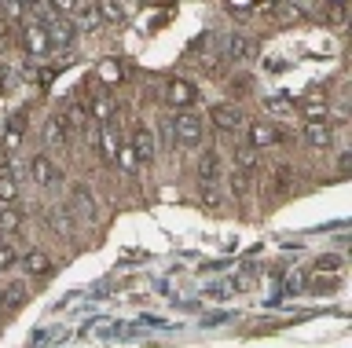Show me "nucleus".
<instances>
[{
    "label": "nucleus",
    "mask_w": 352,
    "mask_h": 348,
    "mask_svg": "<svg viewBox=\"0 0 352 348\" xmlns=\"http://www.w3.org/2000/svg\"><path fill=\"white\" fill-rule=\"evenodd\" d=\"M338 169H341V176H345V172L352 169V154H341V161H338Z\"/></svg>",
    "instance_id": "nucleus-40"
},
{
    "label": "nucleus",
    "mask_w": 352,
    "mask_h": 348,
    "mask_svg": "<svg viewBox=\"0 0 352 348\" xmlns=\"http://www.w3.org/2000/svg\"><path fill=\"white\" fill-rule=\"evenodd\" d=\"M327 4H345V0H327Z\"/></svg>",
    "instance_id": "nucleus-42"
},
{
    "label": "nucleus",
    "mask_w": 352,
    "mask_h": 348,
    "mask_svg": "<svg viewBox=\"0 0 352 348\" xmlns=\"http://www.w3.org/2000/svg\"><path fill=\"white\" fill-rule=\"evenodd\" d=\"M257 147H250V143H242V147H235V165L242 169V172H253L257 169Z\"/></svg>",
    "instance_id": "nucleus-21"
},
{
    "label": "nucleus",
    "mask_w": 352,
    "mask_h": 348,
    "mask_svg": "<svg viewBox=\"0 0 352 348\" xmlns=\"http://www.w3.org/2000/svg\"><path fill=\"white\" fill-rule=\"evenodd\" d=\"M15 260H19V253H15V246H11V242H0V271L15 268Z\"/></svg>",
    "instance_id": "nucleus-31"
},
{
    "label": "nucleus",
    "mask_w": 352,
    "mask_h": 348,
    "mask_svg": "<svg viewBox=\"0 0 352 348\" xmlns=\"http://www.w3.org/2000/svg\"><path fill=\"white\" fill-rule=\"evenodd\" d=\"M22 227V209H15V202H4V209H0V231L15 235Z\"/></svg>",
    "instance_id": "nucleus-20"
},
{
    "label": "nucleus",
    "mask_w": 352,
    "mask_h": 348,
    "mask_svg": "<svg viewBox=\"0 0 352 348\" xmlns=\"http://www.w3.org/2000/svg\"><path fill=\"white\" fill-rule=\"evenodd\" d=\"M327 19H330V23H334V26H341V23H345V4H330Z\"/></svg>",
    "instance_id": "nucleus-35"
},
{
    "label": "nucleus",
    "mask_w": 352,
    "mask_h": 348,
    "mask_svg": "<svg viewBox=\"0 0 352 348\" xmlns=\"http://www.w3.org/2000/svg\"><path fill=\"white\" fill-rule=\"evenodd\" d=\"M59 114H63V121L70 125V128H85V132L92 128V114L85 111V103H74V100H70V103H63Z\"/></svg>",
    "instance_id": "nucleus-14"
},
{
    "label": "nucleus",
    "mask_w": 352,
    "mask_h": 348,
    "mask_svg": "<svg viewBox=\"0 0 352 348\" xmlns=\"http://www.w3.org/2000/svg\"><path fill=\"white\" fill-rule=\"evenodd\" d=\"M55 4V12H63V15H70L74 8H77V0H52Z\"/></svg>",
    "instance_id": "nucleus-36"
},
{
    "label": "nucleus",
    "mask_w": 352,
    "mask_h": 348,
    "mask_svg": "<svg viewBox=\"0 0 352 348\" xmlns=\"http://www.w3.org/2000/svg\"><path fill=\"white\" fill-rule=\"evenodd\" d=\"M22 301H26V282H11V286L4 290V308L15 312Z\"/></svg>",
    "instance_id": "nucleus-25"
},
{
    "label": "nucleus",
    "mask_w": 352,
    "mask_h": 348,
    "mask_svg": "<svg viewBox=\"0 0 352 348\" xmlns=\"http://www.w3.org/2000/svg\"><path fill=\"white\" fill-rule=\"evenodd\" d=\"M0 312H4V290H0Z\"/></svg>",
    "instance_id": "nucleus-41"
},
{
    "label": "nucleus",
    "mask_w": 352,
    "mask_h": 348,
    "mask_svg": "<svg viewBox=\"0 0 352 348\" xmlns=\"http://www.w3.org/2000/svg\"><path fill=\"white\" fill-rule=\"evenodd\" d=\"M85 111L92 114V121H110L114 117V100L107 92H85Z\"/></svg>",
    "instance_id": "nucleus-7"
},
{
    "label": "nucleus",
    "mask_w": 352,
    "mask_h": 348,
    "mask_svg": "<svg viewBox=\"0 0 352 348\" xmlns=\"http://www.w3.org/2000/svg\"><path fill=\"white\" fill-rule=\"evenodd\" d=\"M253 56H257V40H250L246 34L228 37V59L231 62H253Z\"/></svg>",
    "instance_id": "nucleus-9"
},
{
    "label": "nucleus",
    "mask_w": 352,
    "mask_h": 348,
    "mask_svg": "<svg viewBox=\"0 0 352 348\" xmlns=\"http://www.w3.org/2000/svg\"><path fill=\"white\" fill-rule=\"evenodd\" d=\"M209 121H213L220 132H235V128H242V114H239V106H231V103H217L213 111H209Z\"/></svg>",
    "instance_id": "nucleus-6"
},
{
    "label": "nucleus",
    "mask_w": 352,
    "mask_h": 348,
    "mask_svg": "<svg viewBox=\"0 0 352 348\" xmlns=\"http://www.w3.org/2000/svg\"><path fill=\"white\" fill-rule=\"evenodd\" d=\"M264 111L275 114V117H286V114H294V100L290 95H268V100H264Z\"/></svg>",
    "instance_id": "nucleus-22"
},
{
    "label": "nucleus",
    "mask_w": 352,
    "mask_h": 348,
    "mask_svg": "<svg viewBox=\"0 0 352 348\" xmlns=\"http://www.w3.org/2000/svg\"><path fill=\"white\" fill-rule=\"evenodd\" d=\"M198 180L202 183H217L220 180V154L217 150H206V154L198 158Z\"/></svg>",
    "instance_id": "nucleus-16"
},
{
    "label": "nucleus",
    "mask_w": 352,
    "mask_h": 348,
    "mask_svg": "<svg viewBox=\"0 0 352 348\" xmlns=\"http://www.w3.org/2000/svg\"><path fill=\"white\" fill-rule=\"evenodd\" d=\"M169 125H173V139L180 147H187V150H195L198 143H202V136H206V117H198V114H180Z\"/></svg>",
    "instance_id": "nucleus-2"
},
{
    "label": "nucleus",
    "mask_w": 352,
    "mask_h": 348,
    "mask_svg": "<svg viewBox=\"0 0 352 348\" xmlns=\"http://www.w3.org/2000/svg\"><path fill=\"white\" fill-rule=\"evenodd\" d=\"M22 264H26V275H33V279H48L52 275V257L44 253V249H30L26 257H22Z\"/></svg>",
    "instance_id": "nucleus-12"
},
{
    "label": "nucleus",
    "mask_w": 352,
    "mask_h": 348,
    "mask_svg": "<svg viewBox=\"0 0 352 348\" xmlns=\"http://www.w3.org/2000/svg\"><path fill=\"white\" fill-rule=\"evenodd\" d=\"M129 147H132V154H136L140 161H151V158H154V150H158V147H154V132H151L147 125H136V128H132Z\"/></svg>",
    "instance_id": "nucleus-11"
},
{
    "label": "nucleus",
    "mask_w": 352,
    "mask_h": 348,
    "mask_svg": "<svg viewBox=\"0 0 352 348\" xmlns=\"http://www.w3.org/2000/svg\"><path fill=\"white\" fill-rule=\"evenodd\" d=\"M338 282H341V271H312L308 290L312 293H330V290H338Z\"/></svg>",
    "instance_id": "nucleus-17"
},
{
    "label": "nucleus",
    "mask_w": 352,
    "mask_h": 348,
    "mask_svg": "<svg viewBox=\"0 0 352 348\" xmlns=\"http://www.w3.org/2000/svg\"><path fill=\"white\" fill-rule=\"evenodd\" d=\"M4 147H8V150H15V147H22V117H11V125H8V139H4Z\"/></svg>",
    "instance_id": "nucleus-29"
},
{
    "label": "nucleus",
    "mask_w": 352,
    "mask_h": 348,
    "mask_svg": "<svg viewBox=\"0 0 352 348\" xmlns=\"http://www.w3.org/2000/svg\"><path fill=\"white\" fill-rule=\"evenodd\" d=\"M99 19H103V23H121V19H125L121 0H99Z\"/></svg>",
    "instance_id": "nucleus-23"
},
{
    "label": "nucleus",
    "mask_w": 352,
    "mask_h": 348,
    "mask_svg": "<svg viewBox=\"0 0 352 348\" xmlns=\"http://www.w3.org/2000/svg\"><path fill=\"white\" fill-rule=\"evenodd\" d=\"M330 139H334V136H330L327 117H323V121H308V125H305V143H308V147L323 150V147H330Z\"/></svg>",
    "instance_id": "nucleus-15"
},
{
    "label": "nucleus",
    "mask_w": 352,
    "mask_h": 348,
    "mask_svg": "<svg viewBox=\"0 0 352 348\" xmlns=\"http://www.w3.org/2000/svg\"><path fill=\"white\" fill-rule=\"evenodd\" d=\"M316 271H341V257L338 253H327L316 260Z\"/></svg>",
    "instance_id": "nucleus-34"
},
{
    "label": "nucleus",
    "mask_w": 352,
    "mask_h": 348,
    "mask_svg": "<svg viewBox=\"0 0 352 348\" xmlns=\"http://www.w3.org/2000/svg\"><path fill=\"white\" fill-rule=\"evenodd\" d=\"M11 169V158H8V147H0V172Z\"/></svg>",
    "instance_id": "nucleus-39"
},
{
    "label": "nucleus",
    "mask_w": 352,
    "mask_h": 348,
    "mask_svg": "<svg viewBox=\"0 0 352 348\" xmlns=\"http://www.w3.org/2000/svg\"><path fill=\"white\" fill-rule=\"evenodd\" d=\"M327 95H308V100L301 103V114H305V121H323L327 117Z\"/></svg>",
    "instance_id": "nucleus-18"
},
{
    "label": "nucleus",
    "mask_w": 352,
    "mask_h": 348,
    "mask_svg": "<svg viewBox=\"0 0 352 348\" xmlns=\"http://www.w3.org/2000/svg\"><path fill=\"white\" fill-rule=\"evenodd\" d=\"M279 139H283V136L272 128V121H253V125H250V147L264 150V147H275Z\"/></svg>",
    "instance_id": "nucleus-13"
},
{
    "label": "nucleus",
    "mask_w": 352,
    "mask_h": 348,
    "mask_svg": "<svg viewBox=\"0 0 352 348\" xmlns=\"http://www.w3.org/2000/svg\"><path fill=\"white\" fill-rule=\"evenodd\" d=\"M74 213L85 216V220H92V216H96V198L88 194V187H74Z\"/></svg>",
    "instance_id": "nucleus-19"
},
{
    "label": "nucleus",
    "mask_w": 352,
    "mask_h": 348,
    "mask_svg": "<svg viewBox=\"0 0 352 348\" xmlns=\"http://www.w3.org/2000/svg\"><path fill=\"white\" fill-rule=\"evenodd\" d=\"M44 143H48V150L70 143V125L63 121V114H52L48 121H44Z\"/></svg>",
    "instance_id": "nucleus-8"
},
{
    "label": "nucleus",
    "mask_w": 352,
    "mask_h": 348,
    "mask_svg": "<svg viewBox=\"0 0 352 348\" xmlns=\"http://www.w3.org/2000/svg\"><path fill=\"white\" fill-rule=\"evenodd\" d=\"M202 202H206L213 213H220V209H224V198H220L217 183H202Z\"/></svg>",
    "instance_id": "nucleus-27"
},
{
    "label": "nucleus",
    "mask_w": 352,
    "mask_h": 348,
    "mask_svg": "<svg viewBox=\"0 0 352 348\" xmlns=\"http://www.w3.org/2000/svg\"><path fill=\"white\" fill-rule=\"evenodd\" d=\"M19 198V187H15V180L8 176V172H0V205L4 202H15Z\"/></svg>",
    "instance_id": "nucleus-28"
},
{
    "label": "nucleus",
    "mask_w": 352,
    "mask_h": 348,
    "mask_svg": "<svg viewBox=\"0 0 352 348\" xmlns=\"http://www.w3.org/2000/svg\"><path fill=\"white\" fill-rule=\"evenodd\" d=\"M165 103L176 106V111H187V106H195L198 100V92H195V84L191 81H184V78H173V81H165Z\"/></svg>",
    "instance_id": "nucleus-3"
},
{
    "label": "nucleus",
    "mask_w": 352,
    "mask_h": 348,
    "mask_svg": "<svg viewBox=\"0 0 352 348\" xmlns=\"http://www.w3.org/2000/svg\"><path fill=\"white\" fill-rule=\"evenodd\" d=\"M44 26H48V37H52L55 48H70L74 40H77V30H74V23H70V19H66L63 12H55Z\"/></svg>",
    "instance_id": "nucleus-4"
},
{
    "label": "nucleus",
    "mask_w": 352,
    "mask_h": 348,
    "mask_svg": "<svg viewBox=\"0 0 352 348\" xmlns=\"http://www.w3.org/2000/svg\"><path fill=\"white\" fill-rule=\"evenodd\" d=\"M96 147H99V154H103L107 161H114V158H118L121 136H118V128L110 125V121H99V132H96Z\"/></svg>",
    "instance_id": "nucleus-10"
},
{
    "label": "nucleus",
    "mask_w": 352,
    "mask_h": 348,
    "mask_svg": "<svg viewBox=\"0 0 352 348\" xmlns=\"http://www.w3.org/2000/svg\"><path fill=\"white\" fill-rule=\"evenodd\" d=\"M77 19H81V23L88 26V30H96L99 23H103V19H99V4H81V0H77Z\"/></svg>",
    "instance_id": "nucleus-24"
},
{
    "label": "nucleus",
    "mask_w": 352,
    "mask_h": 348,
    "mask_svg": "<svg viewBox=\"0 0 352 348\" xmlns=\"http://www.w3.org/2000/svg\"><path fill=\"white\" fill-rule=\"evenodd\" d=\"M30 172H33V180H37L41 187H52V183L63 180V172L55 169V161H52L48 154H33V158H30Z\"/></svg>",
    "instance_id": "nucleus-5"
},
{
    "label": "nucleus",
    "mask_w": 352,
    "mask_h": 348,
    "mask_svg": "<svg viewBox=\"0 0 352 348\" xmlns=\"http://www.w3.org/2000/svg\"><path fill=\"white\" fill-rule=\"evenodd\" d=\"M11 84H15V78H11V73L4 70V73H0V89H4V92H11Z\"/></svg>",
    "instance_id": "nucleus-38"
},
{
    "label": "nucleus",
    "mask_w": 352,
    "mask_h": 348,
    "mask_svg": "<svg viewBox=\"0 0 352 348\" xmlns=\"http://www.w3.org/2000/svg\"><path fill=\"white\" fill-rule=\"evenodd\" d=\"M19 40H22V48H26V56H33V59H41V56H52V37H48V26L41 23V19H22V34H19Z\"/></svg>",
    "instance_id": "nucleus-1"
},
{
    "label": "nucleus",
    "mask_w": 352,
    "mask_h": 348,
    "mask_svg": "<svg viewBox=\"0 0 352 348\" xmlns=\"http://www.w3.org/2000/svg\"><path fill=\"white\" fill-rule=\"evenodd\" d=\"M4 4V15L11 19V23H22L26 19V8H22V0H0Z\"/></svg>",
    "instance_id": "nucleus-30"
},
{
    "label": "nucleus",
    "mask_w": 352,
    "mask_h": 348,
    "mask_svg": "<svg viewBox=\"0 0 352 348\" xmlns=\"http://www.w3.org/2000/svg\"><path fill=\"white\" fill-rule=\"evenodd\" d=\"M114 165H121V169H125V172H136V165H140V158L132 154V147H129V143H121V147H118V158H114Z\"/></svg>",
    "instance_id": "nucleus-26"
},
{
    "label": "nucleus",
    "mask_w": 352,
    "mask_h": 348,
    "mask_svg": "<svg viewBox=\"0 0 352 348\" xmlns=\"http://www.w3.org/2000/svg\"><path fill=\"white\" fill-rule=\"evenodd\" d=\"M301 286H305V279H301V275H290V279H286V293H297Z\"/></svg>",
    "instance_id": "nucleus-37"
},
{
    "label": "nucleus",
    "mask_w": 352,
    "mask_h": 348,
    "mask_svg": "<svg viewBox=\"0 0 352 348\" xmlns=\"http://www.w3.org/2000/svg\"><path fill=\"white\" fill-rule=\"evenodd\" d=\"M121 73L125 70H121V62H114V59H107L103 67H99V78L103 81H121Z\"/></svg>",
    "instance_id": "nucleus-32"
},
{
    "label": "nucleus",
    "mask_w": 352,
    "mask_h": 348,
    "mask_svg": "<svg viewBox=\"0 0 352 348\" xmlns=\"http://www.w3.org/2000/svg\"><path fill=\"white\" fill-rule=\"evenodd\" d=\"M228 183H231V191H235V194H246V191H250V172H242V169L231 172Z\"/></svg>",
    "instance_id": "nucleus-33"
}]
</instances>
